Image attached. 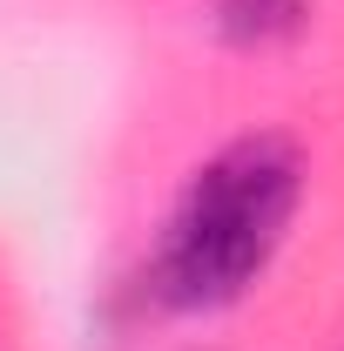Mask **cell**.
<instances>
[{
	"instance_id": "1",
	"label": "cell",
	"mask_w": 344,
	"mask_h": 351,
	"mask_svg": "<svg viewBox=\"0 0 344 351\" xmlns=\"http://www.w3.org/2000/svg\"><path fill=\"white\" fill-rule=\"evenodd\" d=\"M297 189H304L297 149L277 135H243L223 156H210L169 217L162 257H156V291L182 311L230 304L277 257Z\"/></svg>"
},
{
	"instance_id": "2",
	"label": "cell",
	"mask_w": 344,
	"mask_h": 351,
	"mask_svg": "<svg viewBox=\"0 0 344 351\" xmlns=\"http://www.w3.org/2000/svg\"><path fill=\"white\" fill-rule=\"evenodd\" d=\"M304 21V0H223V27L236 41H270Z\"/></svg>"
}]
</instances>
